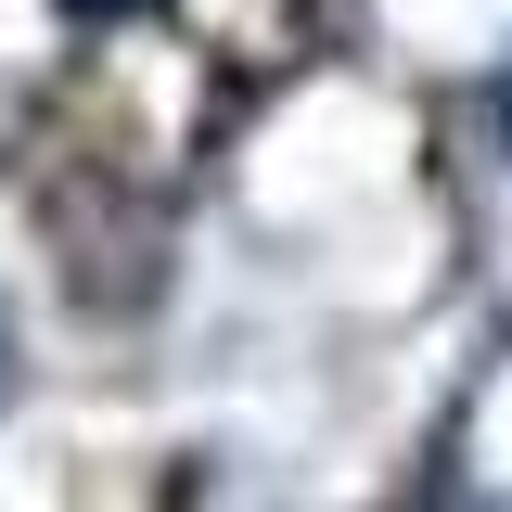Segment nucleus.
Wrapping results in <instances>:
<instances>
[{"mask_svg": "<svg viewBox=\"0 0 512 512\" xmlns=\"http://www.w3.org/2000/svg\"><path fill=\"white\" fill-rule=\"evenodd\" d=\"M64 13H90V26H116V13H141V0H64Z\"/></svg>", "mask_w": 512, "mask_h": 512, "instance_id": "1", "label": "nucleus"}, {"mask_svg": "<svg viewBox=\"0 0 512 512\" xmlns=\"http://www.w3.org/2000/svg\"><path fill=\"white\" fill-rule=\"evenodd\" d=\"M500 141H512V64H500Z\"/></svg>", "mask_w": 512, "mask_h": 512, "instance_id": "2", "label": "nucleus"}]
</instances>
